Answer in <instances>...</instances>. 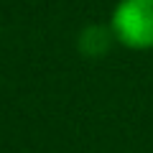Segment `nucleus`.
I'll list each match as a JSON object with an SVG mask.
<instances>
[{"mask_svg": "<svg viewBox=\"0 0 153 153\" xmlns=\"http://www.w3.org/2000/svg\"><path fill=\"white\" fill-rule=\"evenodd\" d=\"M115 44V36L110 31V23H89L76 36V49L84 59H100Z\"/></svg>", "mask_w": 153, "mask_h": 153, "instance_id": "nucleus-2", "label": "nucleus"}, {"mask_svg": "<svg viewBox=\"0 0 153 153\" xmlns=\"http://www.w3.org/2000/svg\"><path fill=\"white\" fill-rule=\"evenodd\" d=\"M107 23L117 46L153 51V0H117Z\"/></svg>", "mask_w": 153, "mask_h": 153, "instance_id": "nucleus-1", "label": "nucleus"}]
</instances>
